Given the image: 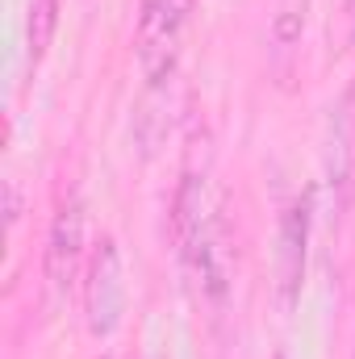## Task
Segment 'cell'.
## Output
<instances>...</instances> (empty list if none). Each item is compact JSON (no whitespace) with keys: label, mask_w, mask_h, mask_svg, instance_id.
Segmentation results:
<instances>
[{"label":"cell","mask_w":355,"mask_h":359,"mask_svg":"<svg viewBox=\"0 0 355 359\" xmlns=\"http://www.w3.org/2000/svg\"><path fill=\"white\" fill-rule=\"evenodd\" d=\"M305 13L309 0H276V17H272V42L280 50H293L305 34Z\"/></svg>","instance_id":"30bf717a"},{"label":"cell","mask_w":355,"mask_h":359,"mask_svg":"<svg viewBox=\"0 0 355 359\" xmlns=\"http://www.w3.org/2000/svg\"><path fill=\"white\" fill-rule=\"evenodd\" d=\"M80 255H84V205L80 201H67L55 222H51V238H46V280L55 292H67L76 268H80Z\"/></svg>","instance_id":"277c9868"},{"label":"cell","mask_w":355,"mask_h":359,"mask_svg":"<svg viewBox=\"0 0 355 359\" xmlns=\"http://www.w3.org/2000/svg\"><path fill=\"white\" fill-rule=\"evenodd\" d=\"M276 359H288V355H276Z\"/></svg>","instance_id":"7c38bea8"},{"label":"cell","mask_w":355,"mask_h":359,"mask_svg":"<svg viewBox=\"0 0 355 359\" xmlns=\"http://www.w3.org/2000/svg\"><path fill=\"white\" fill-rule=\"evenodd\" d=\"M305 255H309V196L293 201L280 213V251H276V284H280V305L293 309L301 297L305 280Z\"/></svg>","instance_id":"3957f363"},{"label":"cell","mask_w":355,"mask_h":359,"mask_svg":"<svg viewBox=\"0 0 355 359\" xmlns=\"http://www.w3.org/2000/svg\"><path fill=\"white\" fill-rule=\"evenodd\" d=\"M192 0H147L138 17V59L147 67V80H172L180 29L188 25Z\"/></svg>","instance_id":"7a4b0ae2"},{"label":"cell","mask_w":355,"mask_h":359,"mask_svg":"<svg viewBox=\"0 0 355 359\" xmlns=\"http://www.w3.org/2000/svg\"><path fill=\"white\" fill-rule=\"evenodd\" d=\"M4 213H8V226H17V217H21V196H17V184H4Z\"/></svg>","instance_id":"8fae6325"},{"label":"cell","mask_w":355,"mask_h":359,"mask_svg":"<svg viewBox=\"0 0 355 359\" xmlns=\"http://www.w3.org/2000/svg\"><path fill=\"white\" fill-rule=\"evenodd\" d=\"M205 222H209V213H205V180L184 176V184H180V192H176V238L184 251L196 247Z\"/></svg>","instance_id":"ba28073f"},{"label":"cell","mask_w":355,"mask_h":359,"mask_svg":"<svg viewBox=\"0 0 355 359\" xmlns=\"http://www.w3.org/2000/svg\"><path fill=\"white\" fill-rule=\"evenodd\" d=\"M84 318H88L92 339H109L121 318H126V264L117 238H100L88 264V284H84Z\"/></svg>","instance_id":"6da1fadb"},{"label":"cell","mask_w":355,"mask_h":359,"mask_svg":"<svg viewBox=\"0 0 355 359\" xmlns=\"http://www.w3.org/2000/svg\"><path fill=\"white\" fill-rule=\"evenodd\" d=\"M55 29H59V0H34L29 4V17H25V50H29V63H38L51 50Z\"/></svg>","instance_id":"9c48e42d"},{"label":"cell","mask_w":355,"mask_h":359,"mask_svg":"<svg viewBox=\"0 0 355 359\" xmlns=\"http://www.w3.org/2000/svg\"><path fill=\"white\" fill-rule=\"evenodd\" d=\"M168 84L172 80H151L138 113H134V138H138L142 155H155L159 142L168 138V117H163L168 113Z\"/></svg>","instance_id":"52a82bcc"},{"label":"cell","mask_w":355,"mask_h":359,"mask_svg":"<svg viewBox=\"0 0 355 359\" xmlns=\"http://www.w3.org/2000/svg\"><path fill=\"white\" fill-rule=\"evenodd\" d=\"M192 264L201 271V284L213 301H226V288H230V234H226V222L222 213H209L196 247L188 251Z\"/></svg>","instance_id":"5b68a950"},{"label":"cell","mask_w":355,"mask_h":359,"mask_svg":"<svg viewBox=\"0 0 355 359\" xmlns=\"http://www.w3.org/2000/svg\"><path fill=\"white\" fill-rule=\"evenodd\" d=\"M326 172L330 184L343 188V196H355V113L339 109L335 126H330V151H326Z\"/></svg>","instance_id":"8992f818"}]
</instances>
